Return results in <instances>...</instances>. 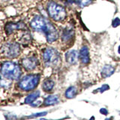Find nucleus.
Here are the masks:
<instances>
[{"instance_id": "nucleus-1", "label": "nucleus", "mask_w": 120, "mask_h": 120, "mask_svg": "<svg viewBox=\"0 0 120 120\" xmlns=\"http://www.w3.org/2000/svg\"><path fill=\"white\" fill-rule=\"evenodd\" d=\"M2 74L7 79L17 80L20 78L21 71L17 64L11 62H5L2 66Z\"/></svg>"}, {"instance_id": "nucleus-2", "label": "nucleus", "mask_w": 120, "mask_h": 120, "mask_svg": "<svg viewBox=\"0 0 120 120\" xmlns=\"http://www.w3.org/2000/svg\"><path fill=\"white\" fill-rule=\"evenodd\" d=\"M43 59L47 67L59 66L61 62V57L59 52L52 48H47L44 51Z\"/></svg>"}, {"instance_id": "nucleus-3", "label": "nucleus", "mask_w": 120, "mask_h": 120, "mask_svg": "<svg viewBox=\"0 0 120 120\" xmlns=\"http://www.w3.org/2000/svg\"><path fill=\"white\" fill-rule=\"evenodd\" d=\"M47 11L50 17L56 21L62 20L66 17V11L65 8L55 2H50L49 4Z\"/></svg>"}, {"instance_id": "nucleus-4", "label": "nucleus", "mask_w": 120, "mask_h": 120, "mask_svg": "<svg viewBox=\"0 0 120 120\" xmlns=\"http://www.w3.org/2000/svg\"><path fill=\"white\" fill-rule=\"evenodd\" d=\"M39 75H27L20 80L19 86L25 91H29L35 89L39 82Z\"/></svg>"}, {"instance_id": "nucleus-5", "label": "nucleus", "mask_w": 120, "mask_h": 120, "mask_svg": "<svg viewBox=\"0 0 120 120\" xmlns=\"http://www.w3.org/2000/svg\"><path fill=\"white\" fill-rule=\"evenodd\" d=\"M2 52L7 57H16L20 53V46L17 43H7L2 47Z\"/></svg>"}, {"instance_id": "nucleus-6", "label": "nucleus", "mask_w": 120, "mask_h": 120, "mask_svg": "<svg viewBox=\"0 0 120 120\" xmlns=\"http://www.w3.org/2000/svg\"><path fill=\"white\" fill-rule=\"evenodd\" d=\"M50 22H49L46 19L42 17H35L31 21V26L37 31H43L45 32Z\"/></svg>"}, {"instance_id": "nucleus-7", "label": "nucleus", "mask_w": 120, "mask_h": 120, "mask_svg": "<svg viewBox=\"0 0 120 120\" xmlns=\"http://www.w3.org/2000/svg\"><path fill=\"white\" fill-rule=\"evenodd\" d=\"M44 34L46 35L47 41L50 43L53 42V41L57 39L58 37H59L57 31H56V29L54 28V26H52L51 23L49 25L48 28L45 30Z\"/></svg>"}, {"instance_id": "nucleus-8", "label": "nucleus", "mask_w": 120, "mask_h": 120, "mask_svg": "<svg viewBox=\"0 0 120 120\" xmlns=\"http://www.w3.org/2000/svg\"><path fill=\"white\" fill-rule=\"evenodd\" d=\"M22 65L26 70L32 71L35 69L38 65V60L35 57H29L22 59Z\"/></svg>"}, {"instance_id": "nucleus-9", "label": "nucleus", "mask_w": 120, "mask_h": 120, "mask_svg": "<svg viewBox=\"0 0 120 120\" xmlns=\"http://www.w3.org/2000/svg\"><path fill=\"white\" fill-rule=\"evenodd\" d=\"M80 59L83 64H88L90 61L89 52L87 47H82L80 52Z\"/></svg>"}, {"instance_id": "nucleus-10", "label": "nucleus", "mask_w": 120, "mask_h": 120, "mask_svg": "<svg viewBox=\"0 0 120 120\" xmlns=\"http://www.w3.org/2000/svg\"><path fill=\"white\" fill-rule=\"evenodd\" d=\"M65 59L70 64H75L78 59V52L74 50H70L65 54Z\"/></svg>"}, {"instance_id": "nucleus-11", "label": "nucleus", "mask_w": 120, "mask_h": 120, "mask_svg": "<svg viewBox=\"0 0 120 120\" xmlns=\"http://www.w3.org/2000/svg\"><path fill=\"white\" fill-rule=\"evenodd\" d=\"M23 28H25V25L23 23H9L5 26V31L8 33H11L14 30H18Z\"/></svg>"}, {"instance_id": "nucleus-12", "label": "nucleus", "mask_w": 120, "mask_h": 120, "mask_svg": "<svg viewBox=\"0 0 120 120\" xmlns=\"http://www.w3.org/2000/svg\"><path fill=\"white\" fill-rule=\"evenodd\" d=\"M114 73V68L111 65H105L101 71V76L103 78H107Z\"/></svg>"}, {"instance_id": "nucleus-13", "label": "nucleus", "mask_w": 120, "mask_h": 120, "mask_svg": "<svg viewBox=\"0 0 120 120\" xmlns=\"http://www.w3.org/2000/svg\"><path fill=\"white\" fill-rule=\"evenodd\" d=\"M39 96H40L39 91H37V92H35L32 94H30L29 95L26 97V98L25 100V103L26 104H32V103H33V101H35Z\"/></svg>"}, {"instance_id": "nucleus-14", "label": "nucleus", "mask_w": 120, "mask_h": 120, "mask_svg": "<svg viewBox=\"0 0 120 120\" xmlns=\"http://www.w3.org/2000/svg\"><path fill=\"white\" fill-rule=\"evenodd\" d=\"M54 86V81H52V80H46L43 83V89L46 92H49L50 90L52 89Z\"/></svg>"}, {"instance_id": "nucleus-15", "label": "nucleus", "mask_w": 120, "mask_h": 120, "mask_svg": "<svg viewBox=\"0 0 120 120\" xmlns=\"http://www.w3.org/2000/svg\"><path fill=\"white\" fill-rule=\"evenodd\" d=\"M59 98L56 95H50L47 97L44 101V104L45 105H52L54 104H56L58 102Z\"/></svg>"}, {"instance_id": "nucleus-16", "label": "nucleus", "mask_w": 120, "mask_h": 120, "mask_svg": "<svg viewBox=\"0 0 120 120\" xmlns=\"http://www.w3.org/2000/svg\"><path fill=\"white\" fill-rule=\"evenodd\" d=\"M77 94V89L74 86H71L66 90L65 92V97L68 98H72Z\"/></svg>"}, {"instance_id": "nucleus-17", "label": "nucleus", "mask_w": 120, "mask_h": 120, "mask_svg": "<svg viewBox=\"0 0 120 120\" xmlns=\"http://www.w3.org/2000/svg\"><path fill=\"white\" fill-rule=\"evenodd\" d=\"M120 25V20L119 18L116 17L113 20H112V27H117V26H119Z\"/></svg>"}, {"instance_id": "nucleus-18", "label": "nucleus", "mask_w": 120, "mask_h": 120, "mask_svg": "<svg viewBox=\"0 0 120 120\" xmlns=\"http://www.w3.org/2000/svg\"><path fill=\"white\" fill-rule=\"evenodd\" d=\"M109 89H110V87H109V86H108V85H106V84H104V85H103L100 89H98V90H99L100 92H104V91H106V90H108Z\"/></svg>"}, {"instance_id": "nucleus-19", "label": "nucleus", "mask_w": 120, "mask_h": 120, "mask_svg": "<svg viewBox=\"0 0 120 120\" xmlns=\"http://www.w3.org/2000/svg\"><path fill=\"white\" fill-rule=\"evenodd\" d=\"M89 2H91V1H89V0H82V1H81V5L82 6H86V5H87Z\"/></svg>"}, {"instance_id": "nucleus-20", "label": "nucleus", "mask_w": 120, "mask_h": 120, "mask_svg": "<svg viewBox=\"0 0 120 120\" xmlns=\"http://www.w3.org/2000/svg\"><path fill=\"white\" fill-rule=\"evenodd\" d=\"M100 112H101V113L104 114V115H107V113H108L107 110L105 108H102V109H101V110H100Z\"/></svg>"}, {"instance_id": "nucleus-21", "label": "nucleus", "mask_w": 120, "mask_h": 120, "mask_svg": "<svg viewBox=\"0 0 120 120\" xmlns=\"http://www.w3.org/2000/svg\"><path fill=\"white\" fill-rule=\"evenodd\" d=\"M118 52H119V53L120 54V46L119 47V50H118Z\"/></svg>"}]
</instances>
